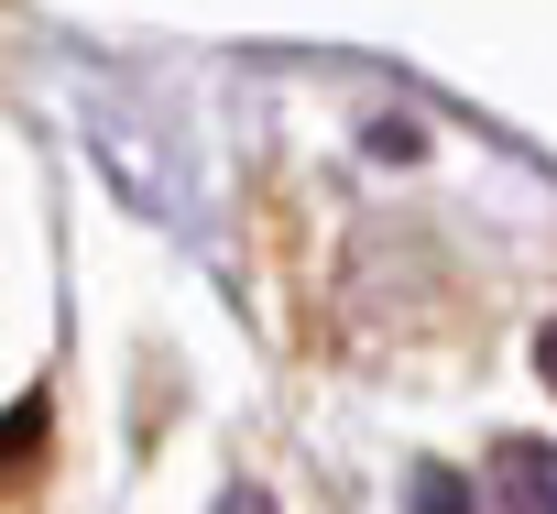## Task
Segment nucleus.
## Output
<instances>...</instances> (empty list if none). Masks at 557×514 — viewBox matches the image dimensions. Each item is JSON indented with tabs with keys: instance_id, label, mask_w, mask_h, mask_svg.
<instances>
[{
	"instance_id": "1",
	"label": "nucleus",
	"mask_w": 557,
	"mask_h": 514,
	"mask_svg": "<svg viewBox=\"0 0 557 514\" xmlns=\"http://www.w3.org/2000/svg\"><path fill=\"white\" fill-rule=\"evenodd\" d=\"M492 481H503V492H513L524 514H557V449H535V438H503Z\"/></svg>"
},
{
	"instance_id": "2",
	"label": "nucleus",
	"mask_w": 557,
	"mask_h": 514,
	"mask_svg": "<svg viewBox=\"0 0 557 514\" xmlns=\"http://www.w3.org/2000/svg\"><path fill=\"white\" fill-rule=\"evenodd\" d=\"M416 514H470V481H448V470H416Z\"/></svg>"
},
{
	"instance_id": "3",
	"label": "nucleus",
	"mask_w": 557,
	"mask_h": 514,
	"mask_svg": "<svg viewBox=\"0 0 557 514\" xmlns=\"http://www.w3.org/2000/svg\"><path fill=\"white\" fill-rule=\"evenodd\" d=\"M535 372H546V383H557V318H546V340H535Z\"/></svg>"
},
{
	"instance_id": "4",
	"label": "nucleus",
	"mask_w": 557,
	"mask_h": 514,
	"mask_svg": "<svg viewBox=\"0 0 557 514\" xmlns=\"http://www.w3.org/2000/svg\"><path fill=\"white\" fill-rule=\"evenodd\" d=\"M219 514H262V503H251V492H230V503H219Z\"/></svg>"
}]
</instances>
